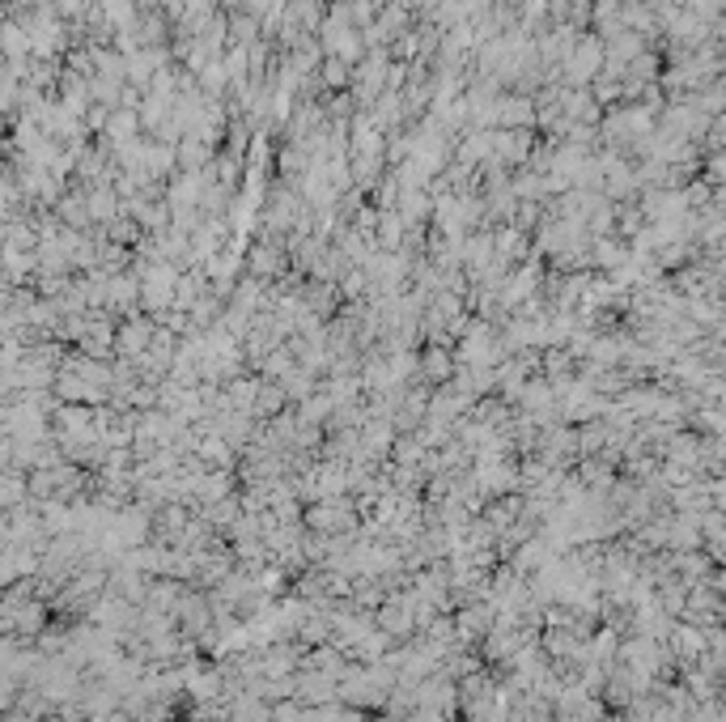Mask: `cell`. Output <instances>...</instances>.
<instances>
[{"instance_id":"6da1fadb","label":"cell","mask_w":726,"mask_h":722,"mask_svg":"<svg viewBox=\"0 0 726 722\" xmlns=\"http://www.w3.org/2000/svg\"><path fill=\"white\" fill-rule=\"evenodd\" d=\"M395 684H400V675H395V668H391L387 659H378V663H353V668L344 671V680H340V701L353 705V710H387Z\"/></svg>"},{"instance_id":"3957f363","label":"cell","mask_w":726,"mask_h":722,"mask_svg":"<svg viewBox=\"0 0 726 722\" xmlns=\"http://www.w3.org/2000/svg\"><path fill=\"white\" fill-rule=\"evenodd\" d=\"M298 701L302 705H336L340 701V680L328 671L302 668L298 671Z\"/></svg>"},{"instance_id":"277c9868","label":"cell","mask_w":726,"mask_h":722,"mask_svg":"<svg viewBox=\"0 0 726 722\" xmlns=\"http://www.w3.org/2000/svg\"><path fill=\"white\" fill-rule=\"evenodd\" d=\"M455 374H459V358H455L446 344H429V349H425V358H421V379H425V383H438V388H446Z\"/></svg>"},{"instance_id":"7a4b0ae2","label":"cell","mask_w":726,"mask_h":722,"mask_svg":"<svg viewBox=\"0 0 726 722\" xmlns=\"http://www.w3.org/2000/svg\"><path fill=\"white\" fill-rule=\"evenodd\" d=\"M157 340V323L154 319H124L120 323V336H115V358L120 361H141Z\"/></svg>"},{"instance_id":"5b68a950","label":"cell","mask_w":726,"mask_h":722,"mask_svg":"<svg viewBox=\"0 0 726 722\" xmlns=\"http://www.w3.org/2000/svg\"><path fill=\"white\" fill-rule=\"evenodd\" d=\"M256 272H281V256L277 251H256Z\"/></svg>"}]
</instances>
